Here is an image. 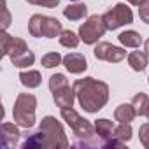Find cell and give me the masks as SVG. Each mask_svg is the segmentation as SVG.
Instances as JSON below:
<instances>
[{"label":"cell","mask_w":149,"mask_h":149,"mask_svg":"<svg viewBox=\"0 0 149 149\" xmlns=\"http://www.w3.org/2000/svg\"><path fill=\"white\" fill-rule=\"evenodd\" d=\"M23 147L25 149H30V147H49V149L61 147L65 149L68 147V140H67V135L60 121H56V118L53 116H46L40 121L39 132L32 133L30 139L23 142Z\"/></svg>","instance_id":"obj_2"},{"label":"cell","mask_w":149,"mask_h":149,"mask_svg":"<svg viewBox=\"0 0 149 149\" xmlns=\"http://www.w3.org/2000/svg\"><path fill=\"white\" fill-rule=\"evenodd\" d=\"M63 61V56L60 53H47L42 56V65L46 68H53V67H58L60 63Z\"/></svg>","instance_id":"obj_22"},{"label":"cell","mask_w":149,"mask_h":149,"mask_svg":"<svg viewBox=\"0 0 149 149\" xmlns=\"http://www.w3.org/2000/svg\"><path fill=\"white\" fill-rule=\"evenodd\" d=\"M72 88L76 91V97H77L81 107L90 114L98 112L109 100V86L93 77L77 79Z\"/></svg>","instance_id":"obj_1"},{"label":"cell","mask_w":149,"mask_h":149,"mask_svg":"<svg viewBox=\"0 0 149 149\" xmlns=\"http://www.w3.org/2000/svg\"><path fill=\"white\" fill-rule=\"evenodd\" d=\"M61 118L67 121V125L72 128V132L77 135V139H84V140H77L76 146L79 147H86V146H97V142H93V135H97L95 132V125H91L88 119L81 118L72 107L61 109Z\"/></svg>","instance_id":"obj_3"},{"label":"cell","mask_w":149,"mask_h":149,"mask_svg":"<svg viewBox=\"0 0 149 149\" xmlns=\"http://www.w3.org/2000/svg\"><path fill=\"white\" fill-rule=\"evenodd\" d=\"M28 4H32V6H42V7H56L58 4H60V0H26Z\"/></svg>","instance_id":"obj_27"},{"label":"cell","mask_w":149,"mask_h":149,"mask_svg":"<svg viewBox=\"0 0 149 149\" xmlns=\"http://www.w3.org/2000/svg\"><path fill=\"white\" fill-rule=\"evenodd\" d=\"M132 21H133V13L126 4H118L116 7H112L111 11H107L104 14V23H105L107 30H116Z\"/></svg>","instance_id":"obj_7"},{"label":"cell","mask_w":149,"mask_h":149,"mask_svg":"<svg viewBox=\"0 0 149 149\" xmlns=\"http://www.w3.org/2000/svg\"><path fill=\"white\" fill-rule=\"evenodd\" d=\"M132 105H133V111L137 116H146L147 114V109H149V97L146 93H137L132 100Z\"/></svg>","instance_id":"obj_17"},{"label":"cell","mask_w":149,"mask_h":149,"mask_svg":"<svg viewBox=\"0 0 149 149\" xmlns=\"http://www.w3.org/2000/svg\"><path fill=\"white\" fill-rule=\"evenodd\" d=\"M147 54L146 53H142V51H133V53H130L128 54V63H130V67L135 70V72H142L146 67H147Z\"/></svg>","instance_id":"obj_14"},{"label":"cell","mask_w":149,"mask_h":149,"mask_svg":"<svg viewBox=\"0 0 149 149\" xmlns=\"http://www.w3.org/2000/svg\"><path fill=\"white\" fill-rule=\"evenodd\" d=\"M128 2L132 4V6H140V4H144L146 0H128Z\"/></svg>","instance_id":"obj_30"},{"label":"cell","mask_w":149,"mask_h":149,"mask_svg":"<svg viewBox=\"0 0 149 149\" xmlns=\"http://www.w3.org/2000/svg\"><path fill=\"white\" fill-rule=\"evenodd\" d=\"M63 65L67 67V70L70 74H83L88 68L86 58L81 53H68L63 56Z\"/></svg>","instance_id":"obj_9"},{"label":"cell","mask_w":149,"mask_h":149,"mask_svg":"<svg viewBox=\"0 0 149 149\" xmlns=\"http://www.w3.org/2000/svg\"><path fill=\"white\" fill-rule=\"evenodd\" d=\"M86 14H88V7L84 4H72L63 9V16L70 21H79V19L86 18Z\"/></svg>","instance_id":"obj_12"},{"label":"cell","mask_w":149,"mask_h":149,"mask_svg":"<svg viewBox=\"0 0 149 149\" xmlns=\"http://www.w3.org/2000/svg\"><path fill=\"white\" fill-rule=\"evenodd\" d=\"M11 61H13V65L18 67V68L30 67V65H33V61H35V54H33L30 49H26V51H23V53H19V54H16V56H11Z\"/></svg>","instance_id":"obj_18"},{"label":"cell","mask_w":149,"mask_h":149,"mask_svg":"<svg viewBox=\"0 0 149 149\" xmlns=\"http://www.w3.org/2000/svg\"><path fill=\"white\" fill-rule=\"evenodd\" d=\"M58 40H60V44L63 46V47H77V44H79V40H81V37L79 35H76L74 32H70V30H63L61 33H60V37H58Z\"/></svg>","instance_id":"obj_20"},{"label":"cell","mask_w":149,"mask_h":149,"mask_svg":"<svg viewBox=\"0 0 149 149\" xmlns=\"http://www.w3.org/2000/svg\"><path fill=\"white\" fill-rule=\"evenodd\" d=\"M28 32L32 33V37L54 39V37H60L63 28H61V23L56 18H49V16H42V14H33L30 18V21H28Z\"/></svg>","instance_id":"obj_5"},{"label":"cell","mask_w":149,"mask_h":149,"mask_svg":"<svg viewBox=\"0 0 149 149\" xmlns=\"http://www.w3.org/2000/svg\"><path fill=\"white\" fill-rule=\"evenodd\" d=\"M95 58L97 60H102V61H109V63H118L121 60L126 58V51L123 47H116L109 42H100L95 51H93Z\"/></svg>","instance_id":"obj_8"},{"label":"cell","mask_w":149,"mask_h":149,"mask_svg":"<svg viewBox=\"0 0 149 149\" xmlns=\"http://www.w3.org/2000/svg\"><path fill=\"white\" fill-rule=\"evenodd\" d=\"M139 139H140V144L149 149V123H144L139 130Z\"/></svg>","instance_id":"obj_26"},{"label":"cell","mask_w":149,"mask_h":149,"mask_svg":"<svg viewBox=\"0 0 149 149\" xmlns=\"http://www.w3.org/2000/svg\"><path fill=\"white\" fill-rule=\"evenodd\" d=\"M135 116H137V114H135L132 104H121V105L114 111V118H116V121H119V123H132Z\"/></svg>","instance_id":"obj_13"},{"label":"cell","mask_w":149,"mask_h":149,"mask_svg":"<svg viewBox=\"0 0 149 149\" xmlns=\"http://www.w3.org/2000/svg\"><path fill=\"white\" fill-rule=\"evenodd\" d=\"M112 137H114L116 140L128 142V140L132 139V126H130V123H121L119 126H116L114 132H112Z\"/></svg>","instance_id":"obj_21"},{"label":"cell","mask_w":149,"mask_h":149,"mask_svg":"<svg viewBox=\"0 0 149 149\" xmlns=\"http://www.w3.org/2000/svg\"><path fill=\"white\" fill-rule=\"evenodd\" d=\"M19 130L16 125L13 123H4L2 125V144L4 147H9V146H16L18 140H19Z\"/></svg>","instance_id":"obj_11"},{"label":"cell","mask_w":149,"mask_h":149,"mask_svg":"<svg viewBox=\"0 0 149 149\" xmlns=\"http://www.w3.org/2000/svg\"><path fill=\"white\" fill-rule=\"evenodd\" d=\"M19 81L26 88H37V86H40L42 77H40L39 70H28V72H21L19 74Z\"/></svg>","instance_id":"obj_15"},{"label":"cell","mask_w":149,"mask_h":149,"mask_svg":"<svg viewBox=\"0 0 149 149\" xmlns=\"http://www.w3.org/2000/svg\"><path fill=\"white\" fill-rule=\"evenodd\" d=\"M147 81H149V79H147Z\"/></svg>","instance_id":"obj_34"},{"label":"cell","mask_w":149,"mask_h":149,"mask_svg":"<svg viewBox=\"0 0 149 149\" xmlns=\"http://www.w3.org/2000/svg\"><path fill=\"white\" fill-rule=\"evenodd\" d=\"M144 51H146V54L149 56V39L146 40V44H144Z\"/></svg>","instance_id":"obj_31"},{"label":"cell","mask_w":149,"mask_h":149,"mask_svg":"<svg viewBox=\"0 0 149 149\" xmlns=\"http://www.w3.org/2000/svg\"><path fill=\"white\" fill-rule=\"evenodd\" d=\"M28 49V46H26V42L23 40V39H18V37H14V42H13V47H11V51H9V58L11 56H16V54H19V53H23V51H26Z\"/></svg>","instance_id":"obj_24"},{"label":"cell","mask_w":149,"mask_h":149,"mask_svg":"<svg viewBox=\"0 0 149 149\" xmlns=\"http://www.w3.org/2000/svg\"><path fill=\"white\" fill-rule=\"evenodd\" d=\"M74 2H77V0H74Z\"/></svg>","instance_id":"obj_33"},{"label":"cell","mask_w":149,"mask_h":149,"mask_svg":"<svg viewBox=\"0 0 149 149\" xmlns=\"http://www.w3.org/2000/svg\"><path fill=\"white\" fill-rule=\"evenodd\" d=\"M118 39H119V42H121L123 46H126V47H139L140 42H142L140 35H139L135 30H126V32L119 33Z\"/></svg>","instance_id":"obj_19"},{"label":"cell","mask_w":149,"mask_h":149,"mask_svg":"<svg viewBox=\"0 0 149 149\" xmlns=\"http://www.w3.org/2000/svg\"><path fill=\"white\" fill-rule=\"evenodd\" d=\"M35 107H37V98L32 93H19L13 109L14 123L23 128H32L35 123Z\"/></svg>","instance_id":"obj_4"},{"label":"cell","mask_w":149,"mask_h":149,"mask_svg":"<svg viewBox=\"0 0 149 149\" xmlns=\"http://www.w3.org/2000/svg\"><path fill=\"white\" fill-rule=\"evenodd\" d=\"M139 7H140V9H139V16H140V19H142L144 23L149 25V0H146V2L140 4Z\"/></svg>","instance_id":"obj_28"},{"label":"cell","mask_w":149,"mask_h":149,"mask_svg":"<svg viewBox=\"0 0 149 149\" xmlns=\"http://www.w3.org/2000/svg\"><path fill=\"white\" fill-rule=\"evenodd\" d=\"M107 26L104 23V16H90L81 26H79V37L84 44H95L100 37H104Z\"/></svg>","instance_id":"obj_6"},{"label":"cell","mask_w":149,"mask_h":149,"mask_svg":"<svg viewBox=\"0 0 149 149\" xmlns=\"http://www.w3.org/2000/svg\"><path fill=\"white\" fill-rule=\"evenodd\" d=\"M95 132L97 135L102 139V140H109L112 137V132H114V126H112V121L109 119H97L95 121ZM105 146V144H104Z\"/></svg>","instance_id":"obj_16"},{"label":"cell","mask_w":149,"mask_h":149,"mask_svg":"<svg viewBox=\"0 0 149 149\" xmlns=\"http://www.w3.org/2000/svg\"><path fill=\"white\" fill-rule=\"evenodd\" d=\"M2 28L4 30H7V26H9V23H11V14H9V11H7V7H6V0H2Z\"/></svg>","instance_id":"obj_29"},{"label":"cell","mask_w":149,"mask_h":149,"mask_svg":"<svg viewBox=\"0 0 149 149\" xmlns=\"http://www.w3.org/2000/svg\"><path fill=\"white\" fill-rule=\"evenodd\" d=\"M13 42H14V37H11L6 30L2 33V54L4 56H9V51L13 47Z\"/></svg>","instance_id":"obj_25"},{"label":"cell","mask_w":149,"mask_h":149,"mask_svg":"<svg viewBox=\"0 0 149 149\" xmlns=\"http://www.w3.org/2000/svg\"><path fill=\"white\" fill-rule=\"evenodd\" d=\"M146 116H147V119H149V109H147V114H146Z\"/></svg>","instance_id":"obj_32"},{"label":"cell","mask_w":149,"mask_h":149,"mask_svg":"<svg viewBox=\"0 0 149 149\" xmlns=\"http://www.w3.org/2000/svg\"><path fill=\"white\" fill-rule=\"evenodd\" d=\"M67 84H68V79L63 76V74H54V76L49 77V90H51V91H54V90H58V88H63V86H67Z\"/></svg>","instance_id":"obj_23"},{"label":"cell","mask_w":149,"mask_h":149,"mask_svg":"<svg viewBox=\"0 0 149 149\" xmlns=\"http://www.w3.org/2000/svg\"><path fill=\"white\" fill-rule=\"evenodd\" d=\"M53 98H54V104L60 109H67V107H72L74 105V100H76V91H74V88H70L67 84L63 88L54 90L53 91Z\"/></svg>","instance_id":"obj_10"}]
</instances>
